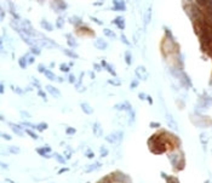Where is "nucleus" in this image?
I'll use <instances>...</instances> for the list:
<instances>
[{"label":"nucleus","instance_id":"4","mask_svg":"<svg viewBox=\"0 0 212 183\" xmlns=\"http://www.w3.org/2000/svg\"><path fill=\"white\" fill-rule=\"evenodd\" d=\"M113 5H114V9L115 11H125L126 10V5L124 1H119V0H114L113 1Z\"/></svg>","mask_w":212,"mask_h":183},{"label":"nucleus","instance_id":"9","mask_svg":"<svg viewBox=\"0 0 212 183\" xmlns=\"http://www.w3.org/2000/svg\"><path fill=\"white\" fill-rule=\"evenodd\" d=\"M95 46H96L98 50H105L107 46H108V44L103 40L102 38H98V39L95 41Z\"/></svg>","mask_w":212,"mask_h":183},{"label":"nucleus","instance_id":"29","mask_svg":"<svg viewBox=\"0 0 212 183\" xmlns=\"http://www.w3.org/2000/svg\"><path fill=\"white\" fill-rule=\"evenodd\" d=\"M108 82L112 84V85H114V86H120V81L118 79H110V80H108Z\"/></svg>","mask_w":212,"mask_h":183},{"label":"nucleus","instance_id":"17","mask_svg":"<svg viewBox=\"0 0 212 183\" xmlns=\"http://www.w3.org/2000/svg\"><path fill=\"white\" fill-rule=\"evenodd\" d=\"M27 55L26 56H22V57H20L18 58V64L21 66V68H26L28 64V60H27Z\"/></svg>","mask_w":212,"mask_h":183},{"label":"nucleus","instance_id":"45","mask_svg":"<svg viewBox=\"0 0 212 183\" xmlns=\"http://www.w3.org/2000/svg\"><path fill=\"white\" fill-rule=\"evenodd\" d=\"M21 114H22V115L24 116V118H29V113H27V112H23V110H22V112H21Z\"/></svg>","mask_w":212,"mask_h":183},{"label":"nucleus","instance_id":"43","mask_svg":"<svg viewBox=\"0 0 212 183\" xmlns=\"http://www.w3.org/2000/svg\"><path fill=\"white\" fill-rule=\"evenodd\" d=\"M93 67H95V69H96L97 72H101V70H102V68H101L99 64H96V63H95V64H93Z\"/></svg>","mask_w":212,"mask_h":183},{"label":"nucleus","instance_id":"49","mask_svg":"<svg viewBox=\"0 0 212 183\" xmlns=\"http://www.w3.org/2000/svg\"><path fill=\"white\" fill-rule=\"evenodd\" d=\"M66 171H68V169H66V167H64V169L60 170V171H58V173H63V172H66Z\"/></svg>","mask_w":212,"mask_h":183},{"label":"nucleus","instance_id":"35","mask_svg":"<svg viewBox=\"0 0 212 183\" xmlns=\"http://www.w3.org/2000/svg\"><path fill=\"white\" fill-rule=\"evenodd\" d=\"M38 70H39V72H40V73H45V70H46V69H45V66H44V64H39V66H38Z\"/></svg>","mask_w":212,"mask_h":183},{"label":"nucleus","instance_id":"32","mask_svg":"<svg viewBox=\"0 0 212 183\" xmlns=\"http://www.w3.org/2000/svg\"><path fill=\"white\" fill-rule=\"evenodd\" d=\"M30 52L33 55H39L40 54V49L39 48H30Z\"/></svg>","mask_w":212,"mask_h":183},{"label":"nucleus","instance_id":"30","mask_svg":"<svg viewBox=\"0 0 212 183\" xmlns=\"http://www.w3.org/2000/svg\"><path fill=\"white\" fill-rule=\"evenodd\" d=\"M108 155V149L103 146V147H101V156H105Z\"/></svg>","mask_w":212,"mask_h":183},{"label":"nucleus","instance_id":"50","mask_svg":"<svg viewBox=\"0 0 212 183\" xmlns=\"http://www.w3.org/2000/svg\"><path fill=\"white\" fill-rule=\"evenodd\" d=\"M139 98H141V100L145 98V95H144V94H139Z\"/></svg>","mask_w":212,"mask_h":183},{"label":"nucleus","instance_id":"5","mask_svg":"<svg viewBox=\"0 0 212 183\" xmlns=\"http://www.w3.org/2000/svg\"><path fill=\"white\" fill-rule=\"evenodd\" d=\"M51 5L57 7V9H56V11H64V10L67 9V6H68L64 1H52V3H51Z\"/></svg>","mask_w":212,"mask_h":183},{"label":"nucleus","instance_id":"33","mask_svg":"<svg viewBox=\"0 0 212 183\" xmlns=\"http://www.w3.org/2000/svg\"><path fill=\"white\" fill-rule=\"evenodd\" d=\"M167 120H169V122H170V126H171V127H175V130H177V125H176V122L172 121V119L170 118V116H167Z\"/></svg>","mask_w":212,"mask_h":183},{"label":"nucleus","instance_id":"41","mask_svg":"<svg viewBox=\"0 0 212 183\" xmlns=\"http://www.w3.org/2000/svg\"><path fill=\"white\" fill-rule=\"evenodd\" d=\"M137 85H138V81H137V80H133V81L131 82V88L137 87Z\"/></svg>","mask_w":212,"mask_h":183},{"label":"nucleus","instance_id":"27","mask_svg":"<svg viewBox=\"0 0 212 183\" xmlns=\"http://www.w3.org/2000/svg\"><path fill=\"white\" fill-rule=\"evenodd\" d=\"M60 69H61L62 72H69V67L67 63H62L61 66H60Z\"/></svg>","mask_w":212,"mask_h":183},{"label":"nucleus","instance_id":"12","mask_svg":"<svg viewBox=\"0 0 212 183\" xmlns=\"http://www.w3.org/2000/svg\"><path fill=\"white\" fill-rule=\"evenodd\" d=\"M66 38H67V42H68L69 46H70L72 49L75 48V46H76L75 38H73V35H72V34H67V35H66Z\"/></svg>","mask_w":212,"mask_h":183},{"label":"nucleus","instance_id":"31","mask_svg":"<svg viewBox=\"0 0 212 183\" xmlns=\"http://www.w3.org/2000/svg\"><path fill=\"white\" fill-rule=\"evenodd\" d=\"M66 132H67V135H74V133L76 132V130L73 129V127H67Z\"/></svg>","mask_w":212,"mask_h":183},{"label":"nucleus","instance_id":"11","mask_svg":"<svg viewBox=\"0 0 212 183\" xmlns=\"http://www.w3.org/2000/svg\"><path fill=\"white\" fill-rule=\"evenodd\" d=\"M51 152V148L50 147H44V148H36V153H39L41 156H45V158H50L51 155H48L47 153Z\"/></svg>","mask_w":212,"mask_h":183},{"label":"nucleus","instance_id":"42","mask_svg":"<svg viewBox=\"0 0 212 183\" xmlns=\"http://www.w3.org/2000/svg\"><path fill=\"white\" fill-rule=\"evenodd\" d=\"M1 136H3V138H5V140H9V141L11 140V136H9L7 133H4V132H3V133H1Z\"/></svg>","mask_w":212,"mask_h":183},{"label":"nucleus","instance_id":"13","mask_svg":"<svg viewBox=\"0 0 212 183\" xmlns=\"http://www.w3.org/2000/svg\"><path fill=\"white\" fill-rule=\"evenodd\" d=\"M9 125H10V127L12 129V131H14V132H15V133H16V135L21 136V137H22V136H24V135H23V131L21 130V127H20V126H17L16 124H12V122H10Z\"/></svg>","mask_w":212,"mask_h":183},{"label":"nucleus","instance_id":"18","mask_svg":"<svg viewBox=\"0 0 212 183\" xmlns=\"http://www.w3.org/2000/svg\"><path fill=\"white\" fill-rule=\"evenodd\" d=\"M103 33H104V35H105V36H108V38H112V39L116 38V34L114 33L113 30L108 29V28H104V29H103Z\"/></svg>","mask_w":212,"mask_h":183},{"label":"nucleus","instance_id":"34","mask_svg":"<svg viewBox=\"0 0 212 183\" xmlns=\"http://www.w3.org/2000/svg\"><path fill=\"white\" fill-rule=\"evenodd\" d=\"M55 158H56V159H57V160H58V161H60L61 164H64V163H66V160H64V159H63V158H62V156L60 155V154H56Z\"/></svg>","mask_w":212,"mask_h":183},{"label":"nucleus","instance_id":"16","mask_svg":"<svg viewBox=\"0 0 212 183\" xmlns=\"http://www.w3.org/2000/svg\"><path fill=\"white\" fill-rule=\"evenodd\" d=\"M69 22H70V23H73L74 26H76V28H78L82 23L81 18H80V17H78V16H73L72 18H69Z\"/></svg>","mask_w":212,"mask_h":183},{"label":"nucleus","instance_id":"37","mask_svg":"<svg viewBox=\"0 0 212 183\" xmlns=\"http://www.w3.org/2000/svg\"><path fill=\"white\" fill-rule=\"evenodd\" d=\"M120 38H121V41H123L124 44H126V45H130V42H129V40H127V39H126V36H125V35H121V36H120Z\"/></svg>","mask_w":212,"mask_h":183},{"label":"nucleus","instance_id":"44","mask_svg":"<svg viewBox=\"0 0 212 183\" xmlns=\"http://www.w3.org/2000/svg\"><path fill=\"white\" fill-rule=\"evenodd\" d=\"M38 92H39V95H40L41 97H42V98H46V95H45V92H44V91H41V90H39Z\"/></svg>","mask_w":212,"mask_h":183},{"label":"nucleus","instance_id":"48","mask_svg":"<svg viewBox=\"0 0 212 183\" xmlns=\"http://www.w3.org/2000/svg\"><path fill=\"white\" fill-rule=\"evenodd\" d=\"M103 3L102 1H96V3H93V5H95V6H99V5H102Z\"/></svg>","mask_w":212,"mask_h":183},{"label":"nucleus","instance_id":"22","mask_svg":"<svg viewBox=\"0 0 212 183\" xmlns=\"http://www.w3.org/2000/svg\"><path fill=\"white\" fill-rule=\"evenodd\" d=\"M63 24H64V18H63V17H58L57 21H56V26H57V28H62L63 27Z\"/></svg>","mask_w":212,"mask_h":183},{"label":"nucleus","instance_id":"14","mask_svg":"<svg viewBox=\"0 0 212 183\" xmlns=\"http://www.w3.org/2000/svg\"><path fill=\"white\" fill-rule=\"evenodd\" d=\"M93 133H95L97 137H101L103 133L102 127H101V125H99L98 122H95V124H93Z\"/></svg>","mask_w":212,"mask_h":183},{"label":"nucleus","instance_id":"28","mask_svg":"<svg viewBox=\"0 0 212 183\" xmlns=\"http://www.w3.org/2000/svg\"><path fill=\"white\" fill-rule=\"evenodd\" d=\"M98 183H112V178H110V176H107V177H103L102 179L99 181Z\"/></svg>","mask_w":212,"mask_h":183},{"label":"nucleus","instance_id":"25","mask_svg":"<svg viewBox=\"0 0 212 183\" xmlns=\"http://www.w3.org/2000/svg\"><path fill=\"white\" fill-rule=\"evenodd\" d=\"M26 132H27L28 135L30 136L33 140H38V135H35V132H33V131H32L30 129H27V130H26Z\"/></svg>","mask_w":212,"mask_h":183},{"label":"nucleus","instance_id":"40","mask_svg":"<svg viewBox=\"0 0 212 183\" xmlns=\"http://www.w3.org/2000/svg\"><path fill=\"white\" fill-rule=\"evenodd\" d=\"M86 156H87V158H90V159H91V158H93V153H92V152H91V150H87V152H86Z\"/></svg>","mask_w":212,"mask_h":183},{"label":"nucleus","instance_id":"21","mask_svg":"<svg viewBox=\"0 0 212 183\" xmlns=\"http://www.w3.org/2000/svg\"><path fill=\"white\" fill-rule=\"evenodd\" d=\"M64 54L67 55V56H69V57H72V58H78V55L75 54V52H73L72 50H64Z\"/></svg>","mask_w":212,"mask_h":183},{"label":"nucleus","instance_id":"6","mask_svg":"<svg viewBox=\"0 0 212 183\" xmlns=\"http://www.w3.org/2000/svg\"><path fill=\"white\" fill-rule=\"evenodd\" d=\"M80 107H81V110L85 113V114H87V115H90V114H92L93 113V108L90 106L89 103H86V102H82L81 104H80Z\"/></svg>","mask_w":212,"mask_h":183},{"label":"nucleus","instance_id":"38","mask_svg":"<svg viewBox=\"0 0 212 183\" xmlns=\"http://www.w3.org/2000/svg\"><path fill=\"white\" fill-rule=\"evenodd\" d=\"M27 60H28V64H32V63L34 62V56H33V55H30Z\"/></svg>","mask_w":212,"mask_h":183},{"label":"nucleus","instance_id":"2","mask_svg":"<svg viewBox=\"0 0 212 183\" xmlns=\"http://www.w3.org/2000/svg\"><path fill=\"white\" fill-rule=\"evenodd\" d=\"M135 73H136V75L138 76V79L147 80V78H148V73H147V70H145L144 67H137L136 70H135Z\"/></svg>","mask_w":212,"mask_h":183},{"label":"nucleus","instance_id":"47","mask_svg":"<svg viewBox=\"0 0 212 183\" xmlns=\"http://www.w3.org/2000/svg\"><path fill=\"white\" fill-rule=\"evenodd\" d=\"M0 92H1V95L4 94V84H3V82L0 84Z\"/></svg>","mask_w":212,"mask_h":183},{"label":"nucleus","instance_id":"3","mask_svg":"<svg viewBox=\"0 0 212 183\" xmlns=\"http://www.w3.org/2000/svg\"><path fill=\"white\" fill-rule=\"evenodd\" d=\"M45 90H46V91H47L51 96H54V97H60V96H61L60 90H58V88H56L55 86H52V85H47V86L45 87Z\"/></svg>","mask_w":212,"mask_h":183},{"label":"nucleus","instance_id":"23","mask_svg":"<svg viewBox=\"0 0 212 183\" xmlns=\"http://www.w3.org/2000/svg\"><path fill=\"white\" fill-rule=\"evenodd\" d=\"M125 61H126V63H127V64H129V66H130L131 64V52L130 51H126V52H125Z\"/></svg>","mask_w":212,"mask_h":183},{"label":"nucleus","instance_id":"20","mask_svg":"<svg viewBox=\"0 0 212 183\" xmlns=\"http://www.w3.org/2000/svg\"><path fill=\"white\" fill-rule=\"evenodd\" d=\"M101 167V164L99 163H97V164H95V165H92V166H89V167H86V172H91V171H93V170H97V169H99Z\"/></svg>","mask_w":212,"mask_h":183},{"label":"nucleus","instance_id":"7","mask_svg":"<svg viewBox=\"0 0 212 183\" xmlns=\"http://www.w3.org/2000/svg\"><path fill=\"white\" fill-rule=\"evenodd\" d=\"M113 23H115L116 26H118V28L121 29V30L125 28V18H124L123 16H118V17H115V20H113Z\"/></svg>","mask_w":212,"mask_h":183},{"label":"nucleus","instance_id":"24","mask_svg":"<svg viewBox=\"0 0 212 183\" xmlns=\"http://www.w3.org/2000/svg\"><path fill=\"white\" fill-rule=\"evenodd\" d=\"M35 129H38L39 131H44L45 129H47V124H45V122H41V124H39L38 126H35Z\"/></svg>","mask_w":212,"mask_h":183},{"label":"nucleus","instance_id":"46","mask_svg":"<svg viewBox=\"0 0 212 183\" xmlns=\"http://www.w3.org/2000/svg\"><path fill=\"white\" fill-rule=\"evenodd\" d=\"M91 20L93 21V22H96V23H98V24H102V22H101V21H98L97 18H95V17H91Z\"/></svg>","mask_w":212,"mask_h":183},{"label":"nucleus","instance_id":"8","mask_svg":"<svg viewBox=\"0 0 212 183\" xmlns=\"http://www.w3.org/2000/svg\"><path fill=\"white\" fill-rule=\"evenodd\" d=\"M115 108L118 109V110H129V112H130L131 109H132V108H131V104L127 101H125V102H123V103H119V104H116Z\"/></svg>","mask_w":212,"mask_h":183},{"label":"nucleus","instance_id":"15","mask_svg":"<svg viewBox=\"0 0 212 183\" xmlns=\"http://www.w3.org/2000/svg\"><path fill=\"white\" fill-rule=\"evenodd\" d=\"M41 27L44 28V29H46V30H48V32H52V30H54L52 24H51L50 22H47L46 20H42V21H41Z\"/></svg>","mask_w":212,"mask_h":183},{"label":"nucleus","instance_id":"10","mask_svg":"<svg viewBox=\"0 0 212 183\" xmlns=\"http://www.w3.org/2000/svg\"><path fill=\"white\" fill-rule=\"evenodd\" d=\"M101 66H102L104 69H107L108 72H109L110 74L113 75L114 78H116V72L113 69V67H112V64H109L108 62H105V61H102V63H101Z\"/></svg>","mask_w":212,"mask_h":183},{"label":"nucleus","instance_id":"39","mask_svg":"<svg viewBox=\"0 0 212 183\" xmlns=\"http://www.w3.org/2000/svg\"><path fill=\"white\" fill-rule=\"evenodd\" d=\"M68 80H69V82H75V76H74L73 74H69Z\"/></svg>","mask_w":212,"mask_h":183},{"label":"nucleus","instance_id":"1","mask_svg":"<svg viewBox=\"0 0 212 183\" xmlns=\"http://www.w3.org/2000/svg\"><path fill=\"white\" fill-rule=\"evenodd\" d=\"M123 136H124L123 131H116V132H113V133H110V135L105 136V141L112 143V144H118V143L121 142Z\"/></svg>","mask_w":212,"mask_h":183},{"label":"nucleus","instance_id":"19","mask_svg":"<svg viewBox=\"0 0 212 183\" xmlns=\"http://www.w3.org/2000/svg\"><path fill=\"white\" fill-rule=\"evenodd\" d=\"M44 74L46 75V78H47V79H50V80H52V81H55V80H57V78H56V75L54 74V73H52V72H51L50 69H46Z\"/></svg>","mask_w":212,"mask_h":183},{"label":"nucleus","instance_id":"36","mask_svg":"<svg viewBox=\"0 0 212 183\" xmlns=\"http://www.w3.org/2000/svg\"><path fill=\"white\" fill-rule=\"evenodd\" d=\"M11 87H12V90H14V91L16 92V94H20V95H23V90H21L20 87L17 88V87H15V86H11Z\"/></svg>","mask_w":212,"mask_h":183},{"label":"nucleus","instance_id":"26","mask_svg":"<svg viewBox=\"0 0 212 183\" xmlns=\"http://www.w3.org/2000/svg\"><path fill=\"white\" fill-rule=\"evenodd\" d=\"M9 152H11L12 154H18L21 150H20V148H17V147H10V148H9Z\"/></svg>","mask_w":212,"mask_h":183}]
</instances>
